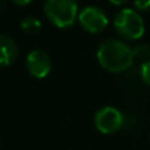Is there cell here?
<instances>
[{"label": "cell", "instance_id": "cell-6", "mask_svg": "<svg viewBox=\"0 0 150 150\" xmlns=\"http://www.w3.org/2000/svg\"><path fill=\"white\" fill-rule=\"evenodd\" d=\"M26 69L37 79H44L52 71V59L44 50L36 49L26 55Z\"/></svg>", "mask_w": 150, "mask_h": 150}, {"label": "cell", "instance_id": "cell-7", "mask_svg": "<svg viewBox=\"0 0 150 150\" xmlns=\"http://www.w3.org/2000/svg\"><path fill=\"white\" fill-rule=\"evenodd\" d=\"M18 47L11 37L0 34V66H9L17 59Z\"/></svg>", "mask_w": 150, "mask_h": 150}, {"label": "cell", "instance_id": "cell-5", "mask_svg": "<svg viewBox=\"0 0 150 150\" xmlns=\"http://www.w3.org/2000/svg\"><path fill=\"white\" fill-rule=\"evenodd\" d=\"M78 20L82 28L88 33H100L108 25V17L103 9L98 7H86L78 15Z\"/></svg>", "mask_w": 150, "mask_h": 150}, {"label": "cell", "instance_id": "cell-1", "mask_svg": "<svg viewBox=\"0 0 150 150\" xmlns=\"http://www.w3.org/2000/svg\"><path fill=\"white\" fill-rule=\"evenodd\" d=\"M98 61L109 73H122L134 62L133 50L129 45L119 40L104 41L98 49Z\"/></svg>", "mask_w": 150, "mask_h": 150}, {"label": "cell", "instance_id": "cell-2", "mask_svg": "<svg viewBox=\"0 0 150 150\" xmlns=\"http://www.w3.org/2000/svg\"><path fill=\"white\" fill-rule=\"evenodd\" d=\"M44 11L47 20L62 29L73 25L79 15L76 0H46Z\"/></svg>", "mask_w": 150, "mask_h": 150}, {"label": "cell", "instance_id": "cell-10", "mask_svg": "<svg viewBox=\"0 0 150 150\" xmlns=\"http://www.w3.org/2000/svg\"><path fill=\"white\" fill-rule=\"evenodd\" d=\"M140 75L141 79L144 80V83L150 86V59L142 63V66L140 69Z\"/></svg>", "mask_w": 150, "mask_h": 150}, {"label": "cell", "instance_id": "cell-4", "mask_svg": "<svg viewBox=\"0 0 150 150\" xmlns=\"http://www.w3.org/2000/svg\"><path fill=\"white\" fill-rule=\"evenodd\" d=\"M95 127L99 132L104 134H111L122 128L124 125V116L119 109L113 107H104L99 109L95 115Z\"/></svg>", "mask_w": 150, "mask_h": 150}, {"label": "cell", "instance_id": "cell-11", "mask_svg": "<svg viewBox=\"0 0 150 150\" xmlns=\"http://www.w3.org/2000/svg\"><path fill=\"white\" fill-rule=\"evenodd\" d=\"M134 8L141 13L150 12V0H134Z\"/></svg>", "mask_w": 150, "mask_h": 150}, {"label": "cell", "instance_id": "cell-12", "mask_svg": "<svg viewBox=\"0 0 150 150\" xmlns=\"http://www.w3.org/2000/svg\"><path fill=\"white\" fill-rule=\"evenodd\" d=\"M13 3H15L16 5H28V4H30L33 0H12Z\"/></svg>", "mask_w": 150, "mask_h": 150}, {"label": "cell", "instance_id": "cell-9", "mask_svg": "<svg viewBox=\"0 0 150 150\" xmlns=\"http://www.w3.org/2000/svg\"><path fill=\"white\" fill-rule=\"evenodd\" d=\"M133 58L134 61H142V62H146L150 58V46L148 45H140L137 46L134 50H133Z\"/></svg>", "mask_w": 150, "mask_h": 150}, {"label": "cell", "instance_id": "cell-13", "mask_svg": "<svg viewBox=\"0 0 150 150\" xmlns=\"http://www.w3.org/2000/svg\"><path fill=\"white\" fill-rule=\"evenodd\" d=\"M113 5H124L128 3V0H109Z\"/></svg>", "mask_w": 150, "mask_h": 150}, {"label": "cell", "instance_id": "cell-3", "mask_svg": "<svg viewBox=\"0 0 150 150\" xmlns=\"http://www.w3.org/2000/svg\"><path fill=\"white\" fill-rule=\"evenodd\" d=\"M116 32L127 40H138L145 33V24L138 12L130 8L120 11L113 21Z\"/></svg>", "mask_w": 150, "mask_h": 150}, {"label": "cell", "instance_id": "cell-8", "mask_svg": "<svg viewBox=\"0 0 150 150\" xmlns=\"http://www.w3.org/2000/svg\"><path fill=\"white\" fill-rule=\"evenodd\" d=\"M42 24L37 17H26L21 21V29L28 34H36L41 30Z\"/></svg>", "mask_w": 150, "mask_h": 150}]
</instances>
